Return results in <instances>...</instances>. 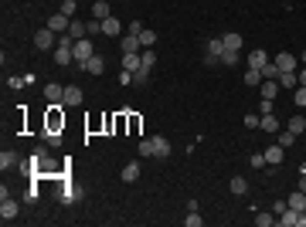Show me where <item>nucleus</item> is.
Returning <instances> with one entry per match:
<instances>
[{
  "instance_id": "30",
  "label": "nucleus",
  "mask_w": 306,
  "mask_h": 227,
  "mask_svg": "<svg viewBox=\"0 0 306 227\" xmlns=\"http://www.w3.org/2000/svg\"><path fill=\"white\" fill-rule=\"evenodd\" d=\"M245 85H248V88L262 85V72H259V68H248V72H245Z\"/></svg>"
},
{
  "instance_id": "23",
  "label": "nucleus",
  "mask_w": 306,
  "mask_h": 227,
  "mask_svg": "<svg viewBox=\"0 0 306 227\" xmlns=\"http://www.w3.org/2000/svg\"><path fill=\"white\" fill-rule=\"evenodd\" d=\"M283 156H286V152H283V146L276 143V146H269V150H265V163H276V166H279V163H283Z\"/></svg>"
},
{
  "instance_id": "25",
  "label": "nucleus",
  "mask_w": 306,
  "mask_h": 227,
  "mask_svg": "<svg viewBox=\"0 0 306 227\" xmlns=\"http://www.w3.org/2000/svg\"><path fill=\"white\" fill-rule=\"evenodd\" d=\"M68 34H72L75 41H82V38H88V27H85V20H72V27H68Z\"/></svg>"
},
{
  "instance_id": "4",
  "label": "nucleus",
  "mask_w": 306,
  "mask_h": 227,
  "mask_svg": "<svg viewBox=\"0 0 306 227\" xmlns=\"http://www.w3.org/2000/svg\"><path fill=\"white\" fill-rule=\"evenodd\" d=\"M119 48H123V55H140V51H143L140 34H130V31H126V34L119 38Z\"/></svg>"
},
{
  "instance_id": "51",
  "label": "nucleus",
  "mask_w": 306,
  "mask_h": 227,
  "mask_svg": "<svg viewBox=\"0 0 306 227\" xmlns=\"http://www.w3.org/2000/svg\"><path fill=\"white\" fill-rule=\"evenodd\" d=\"M300 173H303V176H306V163H300Z\"/></svg>"
},
{
  "instance_id": "13",
  "label": "nucleus",
  "mask_w": 306,
  "mask_h": 227,
  "mask_svg": "<svg viewBox=\"0 0 306 227\" xmlns=\"http://www.w3.org/2000/svg\"><path fill=\"white\" fill-rule=\"evenodd\" d=\"M65 105H68V109L82 105V88H78V85H65Z\"/></svg>"
},
{
  "instance_id": "1",
  "label": "nucleus",
  "mask_w": 306,
  "mask_h": 227,
  "mask_svg": "<svg viewBox=\"0 0 306 227\" xmlns=\"http://www.w3.org/2000/svg\"><path fill=\"white\" fill-rule=\"evenodd\" d=\"M34 48H38V51H55V48H58V44H55V31H51V27H41V31L34 34Z\"/></svg>"
},
{
  "instance_id": "52",
  "label": "nucleus",
  "mask_w": 306,
  "mask_h": 227,
  "mask_svg": "<svg viewBox=\"0 0 306 227\" xmlns=\"http://www.w3.org/2000/svg\"><path fill=\"white\" fill-rule=\"evenodd\" d=\"M300 65H306V51H303V55H300Z\"/></svg>"
},
{
  "instance_id": "5",
  "label": "nucleus",
  "mask_w": 306,
  "mask_h": 227,
  "mask_svg": "<svg viewBox=\"0 0 306 227\" xmlns=\"http://www.w3.org/2000/svg\"><path fill=\"white\" fill-rule=\"evenodd\" d=\"M221 55H225L221 38H211V41H208V55H204V61H208V65H218V61H221Z\"/></svg>"
},
{
  "instance_id": "10",
  "label": "nucleus",
  "mask_w": 306,
  "mask_h": 227,
  "mask_svg": "<svg viewBox=\"0 0 306 227\" xmlns=\"http://www.w3.org/2000/svg\"><path fill=\"white\" fill-rule=\"evenodd\" d=\"M78 197H82V190H75V187L65 180V183H62V190H58V204H65V207H68V204H75Z\"/></svg>"
},
{
  "instance_id": "18",
  "label": "nucleus",
  "mask_w": 306,
  "mask_h": 227,
  "mask_svg": "<svg viewBox=\"0 0 306 227\" xmlns=\"http://www.w3.org/2000/svg\"><path fill=\"white\" fill-rule=\"evenodd\" d=\"M228 190L235 193V197H241V193H248V180H245V176H231Z\"/></svg>"
},
{
  "instance_id": "45",
  "label": "nucleus",
  "mask_w": 306,
  "mask_h": 227,
  "mask_svg": "<svg viewBox=\"0 0 306 227\" xmlns=\"http://www.w3.org/2000/svg\"><path fill=\"white\" fill-rule=\"evenodd\" d=\"M7 85H10V88H24V85H27V78L14 75V78H7Z\"/></svg>"
},
{
  "instance_id": "3",
  "label": "nucleus",
  "mask_w": 306,
  "mask_h": 227,
  "mask_svg": "<svg viewBox=\"0 0 306 227\" xmlns=\"http://www.w3.org/2000/svg\"><path fill=\"white\" fill-rule=\"evenodd\" d=\"M44 27H51L55 34H68V27H72V17H68V14H51Z\"/></svg>"
},
{
  "instance_id": "8",
  "label": "nucleus",
  "mask_w": 306,
  "mask_h": 227,
  "mask_svg": "<svg viewBox=\"0 0 306 227\" xmlns=\"http://www.w3.org/2000/svg\"><path fill=\"white\" fill-rule=\"evenodd\" d=\"M0 221H3V224L17 221V200H10V197H3V200H0Z\"/></svg>"
},
{
  "instance_id": "50",
  "label": "nucleus",
  "mask_w": 306,
  "mask_h": 227,
  "mask_svg": "<svg viewBox=\"0 0 306 227\" xmlns=\"http://www.w3.org/2000/svg\"><path fill=\"white\" fill-rule=\"evenodd\" d=\"M300 190L306 193V176H303V173H300Z\"/></svg>"
},
{
  "instance_id": "12",
  "label": "nucleus",
  "mask_w": 306,
  "mask_h": 227,
  "mask_svg": "<svg viewBox=\"0 0 306 227\" xmlns=\"http://www.w3.org/2000/svg\"><path fill=\"white\" fill-rule=\"evenodd\" d=\"M44 98H48V102H65V85L48 81V85H44Z\"/></svg>"
},
{
  "instance_id": "46",
  "label": "nucleus",
  "mask_w": 306,
  "mask_h": 227,
  "mask_svg": "<svg viewBox=\"0 0 306 227\" xmlns=\"http://www.w3.org/2000/svg\"><path fill=\"white\" fill-rule=\"evenodd\" d=\"M48 146H62V132H48Z\"/></svg>"
},
{
  "instance_id": "49",
  "label": "nucleus",
  "mask_w": 306,
  "mask_h": 227,
  "mask_svg": "<svg viewBox=\"0 0 306 227\" xmlns=\"http://www.w3.org/2000/svg\"><path fill=\"white\" fill-rule=\"evenodd\" d=\"M296 75H300V85H306V65L300 68V72H296Z\"/></svg>"
},
{
  "instance_id": "9",
  "label": "nucleus",
  "mask_w": 306,
  "mask_h": 227,
  "mask_svg": "<svg viewBox=\"0 0 306 227\" xmlns=\"http://www.w3.org/2000/svg\"><path fill=\"white\" fill-rule=\"evenodd\" d=\"M78 72H88V75H102L106 72V61H102V55H92L85 65H75Z\"/></svg>"
},
{
  "instance_id": "44",
  "label": "nucleus",
  "mask_w": 306,
  "mask_h": 227,
  "mask_svg": "<svg viewBox=\"0 0 306 227\" xmlns=\"http://www.w3.org/2000/svg\"><path fill=\"white\" fill-rule=\"evenodd\" d=\"M62 14H68V17H75V0H62Z\"/></svg>"
},
{
  "instance_id": "33",
  "label": "nucleus",
  "mask_w": 306,
  "mask_h": 227,
  "mask_svg": "<svg viewBox=\"0 0 306 227\" xmlns=\"http://www.w3.org/2000/svg\"><path fill=\"white\" fill-rule=\"evenodd\" d=\"M150 81V68H136L133 72V85H147Z\"/></svg>"
},
{
  "instance_id": "7",
  "label": "nucleus",
  "mask_w": 306,
  "mask_h": 227,
  "mask_svg": "<svg viewBox=\"0 0 306 227\" xmlns=\"http://www.w3.org/2000/svg\"><path fill=\"white\" fill-rule=\"evenodd\" d=\"M102 34L106 38H123V24H119V17H102Z\"/></svg>"
},
{
  "instance_id": "43",
  "label": "nucleus",
  "mask_w": 306,
  "mask_h": 227,
  "mask_svg": "<svg viewBox=\"0 0 306 227\" xmlns=\"http://www.w3.org/2000/svg\"><path fill=\"white\" fill-rule=\"evenodd\" d=\"M252 166H255V170H262V166H269V163H265V152H255V156H252Z\"/></svg>"
},
{
  "instance_id": "35",
  "label": "nucleus",
  "mask_w": 306,
  "mask_h": 227,
  "mask_svg": "<svg viewBox=\"0 0 306 227\" xmlns=\"http://www.w3.org/2000/svg\"><path fill=\"white\" fill-rule=\"evenodd\" d=\"M38 197H41V190H38V183H31V187L24 190V204H34Z\"/></svg>"
},
{
  "instance_id": "37",
  "label": "nucleus",
  "mask_w": 306,
  "mask_h": 227,
  "mask_svg": "<svg viewBox=\"0 0 306 227\" xmlns=\"http://www.w3.org/2000/svg\"><path fill=\"white\" fill-rule=\"evenodd\" d=\"M184 224H187V227H201L204 221H201V214H197V210H191V214L184 217Z\"/></svg>"
},
{
  "instance_id": "21",
  "label": "nucleus",
  "mask_w": 306,
  "mask_h": 227,
  "mask_svg": "<svg viewBox=\"0 0 306 227\" xmlns=\"http://www.w3.org/2000/svg\"><path fill=\"white\" fill-rule=\"evenodd\" d=\"M279 85L283 88H300V75L296 72H279Z\"/></svg>"
},
{
  "instance_id": "20",
  "label": "nucleus",
  "mask_w": 306,
  "mask_h": 227,
  "mask_svg": "<svg viewBox=\"0 0 306 227\" xmlns=\"http://www.w3.org/2000/svg\"><path fill=\"white\" fill-rule=\"evenodd\" d=\"M286 129L296 132V136H303V132H306V115H293V119L286 122Z\"/></svg>"
},
{
  "instance_id": "11",
  "label": "nucleus",
  "mask_w": 306,
  "mask_h": 227,
  "mask_svg": "<svg viewBox=\"0 0 306 227\" xmlns=\"http://www.w3.org/2000/svg\"><path fill=\"white\" fill-rule=\"evenodd\" d=\"M150 139H153V159H167V156H170L167 136H150Z\"/></svg>"
},
{
  "instance_id": "6",
  "label": "nucleus",
  "mask_w": 306,
  "mask_h": 227,
  "mask_svg": "<svg viewBox=\"0 0 306 227\" xmlns=\"http://www.w3.org/2000/svg\"><path fill=\"white\" fill-rule=\"evenodd\" d=\"M276 68H279V72H300V58L279 51V55H276Z\"/></svg>"
},
{
  "instance_id": "48",
  "label": "nucleus",
  "mask_w": 306,
  "mask_h": 227,
  "mask_svg": "<svg viewBox=\"0 0 306 227\" xmlns=\"http://www.w3.org/2000/svg\"><path fill=\"white\" fill-rule=\"evenodd\" d=\"M126 119H130V129H133V132H140V115H126Z\"/></svg>"
},
{
  "instance_id": "15",
  "label": "nucleus",
  "mask_w": 306,
  "mask_h": 227,
  "mask_svg": "<svg viewBox=\"0 0 306 227\" xmlns=\"http://www.w3.org/2000/svg\"><path fill=\"white\" fill-rule=\"evenodd\" d=\"M300 214H303V210H293V207H286V210L279 214V224H283V227H296V224H300Z\"/></svg>"
},
{
  "instance_id": "16",
  "label": "nucleus",
  "mask_w": 306,
  "mask_h": 227,
  "mask_svg": "<svg viewBox=\"0 0 306 227\" xmlns=\"http://www.w3.org/2000/svg\"><path fill=\"white\" fill-rule=\"evenodd\" d=\"M279 88H283L279 81H262V85H259V92H262V98H272V102H276V95H279Z\"/></svg>"
},
{
  "instance_id": "34",
  "label": "nucleus",
  "mask_w": 306,
  "mask_h": 227,
  "mask_svg": "<svg viewBox=\"0 0 306 227\" xmlns=\"http://www.w3.org/2000/svg\"><path fill=\"white\" fill-rule=\"evenodd\" d=\"M293 143H296V132H289V129H286V132H279V146H283V150H289Z\"/></svg>"
},
{
  "instance_id": "2",
  "label": "nucleus",
  "mask_w": 306,
  "mask_h": 227,
  "mask_svg": "<svg viewBox=\"0 0 306 227\" xmlns=\"http://www.w3.org/2000/svg\"><path fill=\"white\" fill-rule=\"evenodd\" d=\"M72 55H75V65H85V61L95 55V48H92V38H82V41H75Z\"/></svg>"
},
{
  "instance_id": "42",
  "label": "nucleus",
  "mask_w": 306,
  "mask_h": 227,
  "mask_svg": "<svg viewBox=\"0 0 306 227\" xmlns=\"http://www.w3.org/2000/svg\"><path fill=\"white\" fill-rule=\"evenodd\" d=\"M259 122H262V115H255V112L245 115V126H248V129H259Z\"/></svg>"
},
{
  "instance_id": "28",
  "label": "nucleus",
  "mask_w": 306,
  "mask_h": 227,
  "mask_svg": "<svg viewBox=\"0 0 306 227\" xmlns=\"http://www.w3.org/2000/svg\"><path fill=\"white\" fill-rule=\"evenodd\" d=\"M262 72V81H279V68H276V61H269L265 68H259Z\"/></svg>"
},
{
  "instance_id": "19",
  "label": "nucleus",
  "mask_w": 306,
  "mask_h": 227,
  "mask_svg": "<svg viewBox=\"0 0 306 227\" xmlns=\"http://www.w3.org/2000/svg\"><path fill=\"white\" fill-rule=\"evenodd\" d=\"M221 44H225V51H241V34H235V31H231V34H225V38H221Z\"/></svg>"
},
{
  "instance_id": "29",
  "label": "nucleus",
  "mask_w": 306,
  "mask_h": 227,
  "mask_svg": "<svg viewBox=\"0 0 306 227\" xmlns=\"http://www.w3.org/2000/svg\"><path fill=\"white\" fill-rule=\"evenodd\" d=\"M140 44H143V48H153V44H156V31L143 27V31H140Z\"/></svg>"
},
{
  "instance_id": "32",
  "label": "nucleus",
  "mask_w": 306,
  "mask_h": 227,
  "mask_svg": "<svg viewBox=\"0 0 306 227\" xmlns=\"http://www.w3.org/2000/svg\"><path fill=\"white\" fill-rule=\"evenodd\" d=\"M140 61H143V68H153V65H156V55H153L150 48H143V51H140Z\"/></svg>"
},
{
  "instance_id": "38",
  "label": "nucleus",
  "mask_w": 306,
  "mask_h": 227,
  "mask_svg": "<svg viewBox=\"0 0 306 227\" xmlns=\"http://www.w3.org/2000/svg\"><path fill=\"white\" fill-rule=\"evenodd\" d=\"M269 112H276V105H272V98H262L259 102V115H269Z\"/></svg>"
},
{
  "instance_id": "36",
  "label": "nucleus",
  "mask_w": 306,
  "mask_h": 227,
  "mask_svg": "<svg viewBox=\"0 0 306 227\" xmlns=\"http://www.w3.org/2000/svg\"><path fill=\"white\" fill-rule=\"evenodd\" d=\"M255 224L259 227H272L276 224V214H255Z\"/></svg>"
},
{
  "instance_id": "31",
  "label": "nucleus",
  "mask_w": 306,
  "mask_h": 227,
  "mask_svg": "<svg viewBox=\"0 0 306 227\" xmlns=\"http://www.w3.org/2000/svg\"><path fill=\"white\" fill-rule=\"evenodd\" d=\"M92 14H95V20H102V17H109L112 10H109V3H106V0H95V7H92Z\"/></svg>"
},
{
  "instance_id": "14",
  "label": "nucleus",
  "mask_w": 306,
  "mask_h": 227,
  "mask_svg": "<svg viewBox=\"0 0 306 227\" xmlns=\"http://www.w3.org/2000/svg\"><path fill=\"white\" fill-rule=\"evenodd\" d=\"M14 166H21V156L14 150H3L0 152V170H14Z\"/></svg>"
},
{
  "instance_id": "22",
  "label": "nucleus",
  "mask_w": 306,
  "mask_h": 227,
  "mask_svg": "<svg viewBox=\"0 0 306 227\" xmlns=\"http://www.w3.org/2000/svg\"><path fill=\"white\" fill-rule=\"evenodd\" d=\"M265 65H269V55L265 51H252L248 55V68H265Z\"/></svg>"
},
{
  "instance_id": "26",
  "label": "nucleus",
  "mask_w": 306,
  "mask_h": 227,
  "mask_svg": "<svg viewBox=\"0 0 306 227\" xmlns=\"http://www.w3.org/2000/svg\"><path fill=\"white\" fill-rule=\"evenodd\" d=\"M136 68H143L140 55H123V72H136Z\"/></svg>"
},
{
  "instance_id": "17",
  "label": "nucleus",
  "mask_w": 306,
  "mask_h": 227,
  "mask_svg": "<svg viewBox=\"0 0 306 227\" xmlns=\"http://www.w3.org/2000/svg\"><path fill=\"white\" fill-rule=\"evenodd\" d=\"M140 180V163H126L123 166V183H136Z\"/></svg>"
},
{
  "instance_id": "27",
  "label": "nucleus",
  "mask_w": 306,
  "mask_h": 227,
  "mask_svg": "<svg viewBox=\"0 0 306 227\" xmlns=\"http://www.w3.org/2000/svg\"><path fill=\"white\" fill-rule=\"evenodd\" d=\"M259 129H265V132H279V119L269 112V115H262V122H259Z\"/></svg>"
},
{
  "instance_id": "24",
  "label": "nucleus",
  "mask_w": 306,
  "mask_h": 227,
  "mask_svg": "<svg viewBox=\"0 0 306 227\" xmlns=\"http://www.w3.org/2000/svg\"><path fill=\"white\" fill-rule=\"evenodd\" d=\"M293 210H306V193L303 190H296V193H289V200H286Z\"/></svg>"
},
{
  "instance_id": "41",
  "label": "nucleus",
  "mask_w": 306,
  "mask_h": 227,
  "mask_svg": "<svg viewBox=\"0 0 306 227\" xmlns=\"http://www.w3.org/2000/svg\"><path fill=\"white\" fill-rule=\"evenodd\" d=\"M221 61H225V68L238 65V51H225V55H221Z\"/></svg>"
},
{
  "instance_id": "40",
  "label": "nucleus",
  "mask_w": 306,
  "mask_h": 227,
  "mask_svg": "<svg viewBox=\"0 0 306 227\" xmlns=\"http://www.w3.org/2000/svg\"><path fill=\"white\" fill-rule=\"evenodd\" d=\"M140 156H143V159L153 156V139H140Z\"/></svg>"
},
{
  "instance_id": "47",
  "label": "nucleus",
  "mask_w": 306,
  "mask_h": 227,
  "mask_svg": "<svg viewBox=\"0 0 306 227\" xmlns=\"http://www.w3.org/2000/svg\"><path fill=\"white\" fill-rule=\"evenodd\" d=\"M119 85H133V72H119Z\"/></svg>"
},
{
  "instance_id": "39",
  "label": "nucleus",
  "mask_w": 306,
  "mask_h": 227,
  "mask_svg": "<svg viewBox=\"0 0 306 227\" xmlns=\"http://www.w3.org/2000/svg\"><path fill=\"white\" fill-rule=\"evenodd\" d=\"M293 102H296L300 109H306V85H300V88H296V95H293Z\"/></svg>"
}]
</instances>
